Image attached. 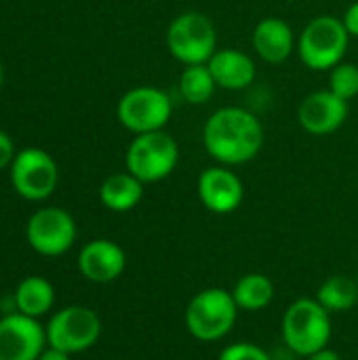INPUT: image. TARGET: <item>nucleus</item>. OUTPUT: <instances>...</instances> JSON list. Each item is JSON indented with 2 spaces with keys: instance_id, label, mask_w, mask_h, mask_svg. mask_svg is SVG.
<instances>
[{
  "instance_id": "obj_5",
  "label": "nucleus",
  "mask_w": 358,
  "mask_h": 360,
  "mask_svg": "<svg viewBox=\"0 0 358 360\" xmlns=\"http://www.w3.org/2000/svg\"><path fill=\"white\" fill-rule=\"evenodd\" d=\"M179 160L177 141L165 131L135 135L127 150V169L141 184L167 179Z\"/></svg>"
},
{
  "instance_id": "obj_20",
  "label": "nucleus",
  "mask_w": 358,
  "mask_h": 360,
  "mask_svg": "<svg viewBox=\"0 0 358 360\" xmlns=\"http://www.w3.org/2000/svg\"><path fill=\"white\" fill-rule=\"evenodd\" d=\"M317 302L329 312H348L357 306L358 285L346 274L329 276L317 291Z\"/></svg>"
},
{
  "instance_id": "obj_13",
  "label": "nucleus",
  "mask_w": 358,
  "mask_h": 360,
  "mask_svg": "<svg viewBox=\"0 0 358 360\" xmlns=\"http://www.w3.org/2000/svg\"><path fill=\"white\" fill-rule=\"evenodd\" d=\"M348 118V101L329 91H317L308 95L298 110V120L310 135H331Z\"/></svg>"
},
{
  "instance_id": "obj_23",
  "label": "nucleus",
  "mask_w": 358,
  "mask_h": 360,
  "mask_svg": "<svg viewBox=\"0 0 358 360\" xmlns=\"http://www.w3.org/2000/svg\"><path fill=\"white\" fill-rule=\"evenodd\" d=\"M217 360H272L270 354L255 346V344H249V342H238V344H232L228 348L222 350L219 359Z\"/></svg>"
},
{
  "instance_id": "obj_18",
  "label": "nucleus",
  "mask_w": 358,
  "mask_h": 360,
  "mask_svg": "<svg viewBox=\"0 0 358 360\" xmlns=\"http://www.w3.org/2000/svg\"><path fill=\"white\" fill-rule=\"evenodd\" d=\"M232 297L238 306V310L247 312H260L268 308L274 300V285L266 274L251 272L238 278V283L232 289Z\"/></svg>"
},
{
  "instance_id": "obj_28",
  "label": "nucleus",
  "mask_w": 358,
  "mask_h": 360,
  "mask_svg": "<svg viewBox=\"0 0 358 360\" xmlns=\"http://www.w3.org/2000/svg\"><path fill=\"white\" fill-rule=\"evenodd\" d=\"M0 86H2V68H0Z\"/></svg>"
},
{
  "instance_id": "obj_29",
  "label": "nucleus",
  "mask_w": 358,
  "mask_h": 360,
  "mask_svg": "<svg viewBox=\"0 0 358 360\" xmlns=\"http://www.w3.org/2000/svg\"><path fill=\"white\" fill-rule=\"evenodd\" d=\"M357 285H358V274H357Z\"/></svg>"
},
{
  "instance_id": "obj_14",
  "label": "nucleus",
  "mask_w": 358,
  "mask_h": 360,
  "mask_svg": "<svg viewBox=\"0 0 358 360\" xmlns=\"http://www.w3.org/2000/svg\"><path fill=\"white\" fill-rule=\"evenodd\" d=\"M124 266H127V255L120 249V245L106 238L87 243L78 255V268L82 276L99 285L116 281L124 272Z\"/></svg>"
},
{
  "instance_id": "obj_22",
  "label": "nucleus",
  "mask_w": 358,
  "mask_h": 360,
  "mask_svg": "<svg viewBox=\"0 0 358 360\" xmlns=\"http://www.w3.org/2000/svg\"><path fill=\"white\" fill-rule=\"evenodd\" d=\"M329 89L342 99L350 101L358 95V68L354 63H338L331 68Z\"/></svg>"
},
{
  "instance_id": "obj_25",
  "label": "nucleus",
  "mask_w": 358,
  "mask_h": 360,
  "mask_svg": "<svg viewBox=\"0 0 358 360\" xmlns=\"http://www.w3.org/2000/svg\"><path fill=\"white\" fill-rule=\"evenodd\" d=\"M342 21H344V25H346L348 34L358 38V2L348 6V11L344 13V19H342Z\"/></svg>"
},
{
  "instance_id": "obj_8",
  "label": "nucleus",
  "mask_w": 358,
  "mask_h": 360,
  "mask_svg": "<svg viewBox=\"0 0 358 360\" xmlns=\"http://www.w3.org/2000/svg\"><path fill=\"white\" fill-rule=\"evenodd\" d=\"M101 335L99 316L84 306H70L57 312L46 325V342L49 346L63 350L68 354L84 352Z\"/></svg>"
},
{
  "instance_id": "obj_3",
  "label": "nucleus",
  "mask_w": 358,
  "mask_h": 360,
  "mask_svg": "<svg viewBox=\"0 0 358 360\" xmlns=\"http://www.w3.org/2000/svg\"><path fill=\"white\" fill-rule=\"evenodd\" d=\"M238 319V306L226 289L198 291L186 308V327L198 342H217L226 338Z\"/></svg>"
},
{
  "instance_id": "obj_19",
  "label": "nucleus",
  "mask_w": 358,
  "mask_h": 360,
  "mask_svg": "<svg viewBox=\"0 0 358 360\" xmlns=\"http://www.w3.org/2000/svg\"><path fill=\"white\" fill-rule=\"evenodd\" d=\"M53 302H55V291H53L51 283L40 276H30V278L21 281L15 291L17 310L32 319H38L44 312H49Z\"/></svg>"
},
{
  "instance_id": "obj_7",
  "label": "nucleus",
  "mask_w": 358,
  "mask_h": 360,
  "mask_svg": "<svg viewBox=\"0 0 358 360\" xmlns=\"http://www.w3.org/2000/svg\"><path fill=\"white\" fill-rule=\"evenodd\" d=\"M173 112L171 99L156 86H135L118 101V120L135 135L162 131Z\"/></svg>"
},
{
  "instance_id": "obj_2",
  "label": "nucleus",
  "mask_w": 358,
  "mask_h": 360,
  "mask_svg": "<svg viewBox=\"0 0 358 360\" xmlns=\"http://www.w3.org/2000/svg\"><path fill=\"white\" fill-rule=\"evenodd\" d=\"M331 312L325 310L317 297H302L293 302L283 314L281 333L289 350L300 356H310L329 346L331 340Z\"/></svg>"
},
{
  "instance_id": "obj_24",
  "label": "nucleus",
  "mask_w": 358,
  "mask_h": 360,
  "mask_svg": "<svg viewBox=\"0 0 358 360\" xmlns=\"http://www.w3.org/2000/svg\"><path fill=\"white\" fill-rule=\"evenodd\" d=\"M15 156L17 154H15V148H13L11 137L4 131H0V169L8 167L15 160Z\"/></svg>"
},
{
  "instance_id": "obj_15",
  "label": "nucleus",
  "mask_w": 358,
  "mask_h": 360,
  "mask_svg": "<svg viewBox=\"0 0 358 360\" xmlns=\"http://www.w3.org/2000/svg\"><path fill=\"white\" fill-rule=\"evenodd\" d=\"M217 86L228 91L247 89L255 80V63L253 59L236 49H217L213 57L207 61Z\"/></svg>"
},
{
  "instance_id": "obj_6",
  "label": "nucleus",
  "mask_w": 358,
  "mask_h": 360,
  "mask_svg": "<svg viewBox=\"0 0 358 360\" xmlns=\"http://www.w3.org/2000/svg\"><path fill=\"white\" fill-rule=\"evenodd\" d=\"M167 49L184 65L207 63L217 51L213 21L196 11L177 15L167 30Z\"/></svg>"
},
{
  "instance_id": "obj_27",
  "label": "nucleus",
  "mask_w": 358,
  "mask_h": 360,
  "mask_svg": "<svg viewBox=\"0 0 358 360\" xmlns=\"http://www.w3.org/2000/svg\"><path fill=\"white\" fill-rule=\"evenodd\" d=\"M308 360H342V356H340L335 350H331V348H323V350H319V352L310 354Z\"/></svg>"
},
{
  "instance_id": "obj_10",
  "label": "nucleus",
  "mask_w": 358,
  "mask_h": 360,
  "mask_svg": "<svg viewBox=\"0 0 358 360\" xmlns=\"http://www.w3.org/2000/svg\"><path fill=\"white\" fill-rule=\"evenodd\" d=\"M27 243L32 249L46 257H57L72 249L76 240V224L72 215L57 207L36 211L27 221Z\"/></svg>"
},
{
  "instance_id": "obj_26",
  "label": "nucleus",
  "mask_w": 358,
  "mask_h": 360,
  "mask_svg": "<svg viewBox=\"0 0 358 360\" xmlns=\"http://www.w3.org/2000/svg\"><path fill=\"white\" fill-rule=\"evenodd\" d=\"M38 360H70V354L63 352V350H57V348L49 346V348L40 354V359Z\"/></svg>"
},
{
  "instance_id": "obj_17",
  "label": "nucleus",
  "mask_w": 358,
  "mask_h": 360,
  "mask_svg": "<svg viewBox=\"0 0 358 360\" xmlns=\"http://www.w3.org/2000/svg\"><path fill=\"white\" fill-rule=\"evenodd\" d=\"M141 196H143V184L129 171L110 175L99 188V198L103 207L116 213L135 209L141 202Z\"/></svg>"
},
{
  "instance_id": "obj_16",
  "label": "nucleus",
  "mask_w": 358,
  "mask_h": 360,
  "mask_svg": "<svg viewBox=\"0 0 358 360\" xmlns=\"http://www.w3.org/2000/svg\"><path fill=\"white\" fill-rule=\"evenodd\" d=\"M293 30L281 17H264L253 30V49L266 63H283L293 53Z\"/></svg>"
},
{
  "instance_id": "obj_12",
  "label": "nucleus",
  "mask_w": 358,
  "mask_h": 360,
  "mask_svg": "<svg viewBox=\"0 0 358 360\" xmlns=\"http://www.w3.org/2000/svg\"><path fill=\"white\" fill-rule=\"evenodd\" d=\"M196 192H198L203 207L217 215L234 213L241 207L243 196H245L241 177L234 171L224 169V167L205 169L198 175Z\"/></svg>"
},
{
  "instance_id": "obj_9",
  "label": "nucleus",
  "mask_w": 358,
  "mask_h": 360,
  "mask_svg": "<svg viewBox=\"0 0 358 360\" xmlns=\"http://www.w3.org/2000/svg\"><path fill=\"white\" fill-rule=\"evenodd\" d=\"M57 165L40 148L21 150L11 162V179L15 190L27 200H44L57 186Z\"/></svg>"
},
{
  "instance_id": "obj_21",
  "label": "nucleus",
  "mask_w": 358,
  "mask_h": 360,
  "mask_svg": "<svg viewBox=\"0 0 358 360\" xmlns=\"http://www.w3.org/2000/svg\"><path fill=\"white\" fill-rule=\"evenodd\" d=\"M217 89V82L207 63L186 65L179 76V93L192 105L207 103Z\"/></svg>"
},
{
  "instance_id": "obj_11",
  "label": "nucleus",
  "mask_w": 358,
  "mask_h": 360,
  "mask_svg": "<svg viewBox=\"0 0 358 360\" xmlns=\"http://www.w3.org/2000/svg\"><path fill=\"white\" fill-rule=\"evenodd\" d=\"M46 331L21 312L0 321V360H38L44 352Z\"/></svg>"
},
{
  "instance_id": "obj_4",
  "label": "nucleus",
  "mask_w": 358,
  "mask_h": 360,
  "mask_svg": "<svg viewBox=\"0 0 358 360\" xmlns=\"http://www.w3.org/2000/svg\"><path fill=\"white\" fill-rule=\"evenodd\" d=\"M348 40L350 34L344 21L333 15H321L314 17L300 34L298 53L306 68L323 72L342 63L348 49Z\"/></svg>"
},
{
  "instance_id": "obj_1",
  "label": "nucleus",
  "mask_w": 358,
  "mask_h": 360,
  "mask_svg": "<svg viewBox=\"0 0 358 360\" xmlns=\"http://www.w3.org/2000/svg\"><path fill=\"white\" fill-rule=\"evenodd\" d=\"M203 143L209 156L226 167L253 160L264 146V127L243 108H222L209 116L203 131Z\"/></svg>"
}]
</instances>
